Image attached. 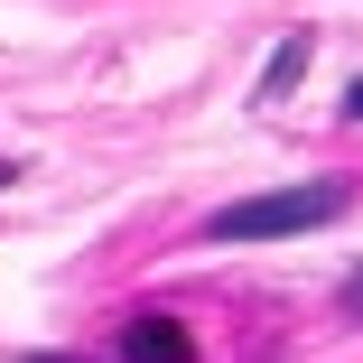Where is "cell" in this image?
Segmentation results:
<instances>
[{
	"label": "cell",
	"mask_w": 363,
	"mask_h": 363,
	"mask_svg": "<svg viewBox=\"0 0 363 363\" xmlns=\"http://www.w3.org/2000/svg\"><path fill=\"white\" fill-rule=\"evenodd\" d=\"M121 363H196V335L177 317H130L121 326Z\"/></svg>",
	"instance_id": "cell-2"
},
{
	"label": "cell",
	"mask_w": 363,
	"mask_h": 363,
	"mask_svg": "<svg viewBox=\"0 0 363 363\" xmlns=\"http://www.w3.org/2000/svg\"><path fill=\"white\" fill-rule=\"evenodd\" d=\"M345 308H354V317H363V270H354V279H345Z\"/></svg>",
	"instance_id": "cell-4"
},
{
	"label": "cell",
	"mask_w": 363,
	"mask_h": 363,
	"mask_svg": "<svg viewBox=\"0 0 363 363\" xmlns=\"http://www.w3.org/2000/svg\"><path fill=\"white\" fill-rule=\"evenodd\" d=\"M345 112H354V121H363V75H354V94H345Z\"/></svg>",
	"instance_id": "cell-5"
},
{
	"label": "cell",
	"mask_w": 363,
	"mask_h": 363,
	"mask_svg": "<svg viewBox=\"0 0 363 363\" xmlns=\"http://www.w3.org/2000/svg\"><path fill=\"white\" fill-rule=\"evenodd\" d=\"M0 186H10V168H0Z\"/></svg>",
	"instance_id": "cell-6"
},
{
	"label": "cell",
	"mask_w": 363,
	"mask_h": 363,
	"mask_svg": "<svg viewBox=\"0 0 363 363\" xmlns=\"http://www.w3.org/2000/svg\"><path fill=\"white\" fill-rule=\"evenodd\" d=\"M345 214V186L335 177H308V186H279V196H242L214 214V242H279V233H308V224H335Z\"/></svg>",
	"instance_id": "cell-1"
},
{
	"label": "cell",
	"mask_w": 363,
	"mask_h": 363,
	"mask_svg": "<svg viewBox=\"0 0 363 363\" xmlns=\"http://www.w3.org/2000/svg\"><path fill=\"white\" fill-rule=\"evenodd\" d=\"M298 75H308V38H289V47L270 56V75H261V103H279V94L298 84Z\"/></svg>",
	"instance_id": "cell-3"
}]
</instances>
